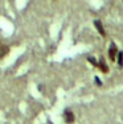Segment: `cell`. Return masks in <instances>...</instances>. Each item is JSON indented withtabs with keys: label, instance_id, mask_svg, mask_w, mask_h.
<instances>
[{
	"label": "cell",
	"instance_id": "cell-3",
	"mask_svg": "<svg viewBox=\"0 0 123 124\" xmlns=\"http://www.w3.org/2000/svg\"><path fill=\"white\" fill-rule=\"evenodd\" d=\"M8 52H9V48L0 41V60H1L3 57H5V55L8 54Z\"/></svg>",
	"mask_w": 123,
	"mask_h": 124
},
{
	"label": "cell",
	"instance_id": "cell-4",
	"mask_svg": "<svg viewBox=\"0 0 123 124\" xmlns=\"http://www.w3.org/2000/svg\"><path fill=\"white\" fill-rule=\"evenodd\" d=\"M94 24H95V28H97V31L101 33V36H106V32H105V29H103V25H102V23L99 21V20H95L94 21Z\"/></svg>",
	"mask_w": 123,
	"mask_h": 124
},
{
	"label": "cell",
	"instance_id": "cell-5",
	"mask_svg": "<svg viewBox=\"0 0 123 124\" xmlns=\"http://www.w3.org/2000/svg\"><path fill=\"white\" fill-rule=\"evenodd\" d=\"M97 66H99V67H101V69H102V71H103V73H107V71H109V69H107V66L105 65V62H103V61L98 62V63H97Z\"/></svg>",
	"mask_w": 123,
	"mask_h": 124
},
{
	"label": "cell",
	"instance_id": "cell-6",
	"mask_svg": "<svg viewBox=\"0 0 123 124\" xmlns=\"http://www.w3.org/2000/svg\"><path fill=\"white\" fill-rule=\"evenodd\" d=\"M119 66H123V53H119Z\"/></svg>",
	"mask_w": 123,
	"mask_h": 124
},
{
	"label": "cell",
	"instance_id": "cell-1",
	"mask_svg": "<svg viewBox=\"0 0 123 124\" xmlns=\"http://www.w3.org/2000/svg\"><path fill=\"white\" fill-rule=\"evenodd\" d=\"M64 119H65V122L68 124H73L74 123V115H73V112L70 110H65V112H64Z\"/></svg>",
	"mask_w": 123,
	"mask_h": 124
},
{
	"label": "cell",
	"instance_id": "cell-2",
	"mask_svg": "<svg viewBox=\"0 0 123 124\" xmlns=\"http://www.w3.org/2000/svg\"><path fill=\"white\" fill-rule=\"evenodd\" d=\"M116 53H118V50H116V46H115V44H111V46H110V49H109V57H110V60L111 61H115V55H116Z\"/></svg>",
	"mask_w": 123,
	"mask_h": 124
}]
</instances>
